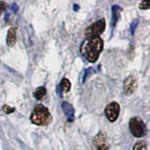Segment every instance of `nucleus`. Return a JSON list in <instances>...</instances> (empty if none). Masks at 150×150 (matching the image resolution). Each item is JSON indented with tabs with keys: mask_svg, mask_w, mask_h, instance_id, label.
I'll list each match as a JSON object with an SVG mask.
<instances>
[{
	"mask_svg": "<svg viewBox=\"0 0 150 150\" xmlns=\"http://www.w3.org/2000/svg\"><path fill=\"white\" fill-rule=\"evenodd\" d=\"M103 50V40L100 37L86 39L80 47V52L90 63H95Z\"/></svg>",
	"mask_w": 150,
	"mask_h": 150,
	"instance_id": "f257e3e1",
	"label": "nucleus"
},
{
	"mask_svg": "<svg viewBox=\"0 0 150 150\" xmlns=\"http://www.w3.org/2000/svg\"><path fill=\"white\" fill-rule=\"evenodd\" d=\"M30 119L32 123L35 125L47 126L51 123L52 116H51L49 110L47 109L44 105L39 104L34 108V110H33Z\"/></svg>",
	"mask_w": 150,
	"mask_h": 150,
	"instance_id": "f03ea898",
	"label": "nucleus"
},
{
	"mask_svg": "<svg viewBox=\"0 0 150 150\" xmlns=\"http://www.w3.org/2000/svg\"><path fill=\"white\" fill-rule=\"evenodd\" d=\"M129 129L130 133L136 138H142L146 134V127L143 119L139 116L132 117L129 120Z\"/></svg>",
	"mask_w": 150,
	"mask_h": 150,
	"instance_id": "7ed1b4c3",
	"label": "nucleus"
},
{
	"mask_svg": "<svg viewBox=\"0 0 150 150\" xmlns=\"http://www.w3.org/2000/svg\"><path fill=\"white\" fill-rule=\"evenodd\" d=\"M106 23L104 19H100L97 22H95L90 26L87 27L86 30V39H90V38L100 37L105 30Z\"/></svg>",
	"mask_w": 150,
	"mask_h": 150,
	"instance_id": "20e7f679",
	"label": "nucleus"
},
{
	"mask_svg": "<svg viewBox=\"0 0 150 150\" xmlns=\"http://www.w3.org/2000/svg\"><path fill=\"white\" fill-rule=\"evenodd\" d=\"M104 112H105L107 119L110 122H115L119 116L120 105L116 101H112L106 106Z\"/></svg>",
	"mask_w": 150,
	"mask_h": 150,
	"instance_id": "39448f33",
	"label": "nucleus"
},
{
	"mask_svg": "<svg viewBox=\"0 0 150 150\" xmlns=\"http://www.w3.org/2000/svg\"><path fill=\"white\" fill-rule=\"evenodd\" d=\"M138 86V82H137V78L135 76H129L124 80L123 83V89L124 92L127 95H131L135 92V90L137 89Z\"/></svg>",
	"mask_w": 150,
	"mask_h": 150,
	"instance_id": "423d86ee",
	"label": "nucleus"
},
{
	"mask_svg": "<svg viewBox=\"0 0 150 150\" xmlns=\"http://www.w3.org/2000/svg\"><path fill=\"white\" fill-rule=\"evenodd\" d=\"M62 109L64 114L67 116V120L69 122H73L74 120V108L70 103L67 101L62 102Z\"/></svg>",
	"mask_w": 150,
	"mask_h": 150,
	"instance_id": "0eeeda50",
	"label": "nucleus"
},
{
	"mask_svg": "<svg viewBox=\"0 0 150 150\" xmlns=\"http://www.w3.org/2000/svg\"><path fill=\"white\" fill-rule=\"evenodd\" d=\"M121 11H122V8L118 5H114V6L112 7V21H111L112 28L115 27L116 23L121 16Z\"/></svg>",
	"mask_w": 150,
	"mask_h": 150,
	"instance_id": "6e6552de",
	"label": "nucleus"
},
{
	"mask_svg": "<svg viewBox=\"0 0 150 150\" xmlns=\"http://www.w3.org/2000/svg\"><path fill=\"white\" fill-rule=\"evenodd\" d=\"M16 43V29L14 27L9 28L7 36V44L9 47L14 46Z\"/></svg>",
	"mask_w": 150,
	"mask_h": 150,
	"instance_id": "1a4fd4ad",
	"label": "nucleus"
},
{
	"mask_svg": "<svg viewBox=\"0 0 150 150\" xmlns=\"http://www.w3.org/2000/svg\"><path fill=\"white\" fill-rule=\"evenodd\" d=\"M104 143H107V135H106L105 132L100 131V133H98L95 136V138H94V141H93V144L97 147L100 144H104Z\"/></svg>",
	"mask_w": 150,
	"mask_h": 150,
	"instance_id": "9d476101",
	"label": "nucleus"
},
{
	"mask_svg": "<svg viewBox=\"0 0 150 150\" xmlns=\"http://www.w3.org/2000/svg\"><path fill=\"white\" fill-rule=\"evenodd\" d=\"M46 96V88L44 86L38 87L34 91V98L38 100H42Z\"/></svg>",
	"mask_w": 150,
	"mask_h": 150,
	"instance_id": "9b49d317",
	"label": "nucleus"
},
{
	"mask_svg": "<svg viewBox=\"0 0 150 150\" xmlns=\"http://www.w3.org/2000/svg\"><path fill=\"white\" fill-rule=\"evenodd\" d=\"M59 87L63 92H69L70 90V87H71V83H70V82L68 79L64 78V79H62V81H61V83L59 84Z\"/></svg>",
	"mask_w": 150,
	"mask_h": 150,
	"instance_id": "f8f14e48",
	"label": "nucleus"
},
{
	"mask_svg": "<svg viewBox=\"0 0 150 150\" xmlns=\"http://www.w3.org/2000/svg\"><path fill=\"white\" fill-rule=\"evenodd\" d=\"M133 150H147V144L144 141H139L133 145Z\"/></svg>",
	"mask_w": 150,
	"mask_h": 150,
	"instance_id": "ddd939ff",
	"label": "nucleus"
},
{
	"mask_svg": "<svg viewBox=\"0 0 150 150\" xmlns=\"http://www.w3.org/2000/svg\"><path fill=\"white\" fill-rule=\"evenodd\" d=\"M96 72V69L95 68H89L87 69L86 71H84V74H83V83H84L86 81V80L91 76V75H93L94 73Z\"/></svg>",
	"mask_w": 150,
	"mask_h": 150,
	"instance_id": "4468645a",
	"label": "nucleus"
},
{
	"mask_svg": "<svg viewBox=\"0 0 150 150\" xmlns=\"http://www.w3.org/2000/svg\"><path fill=\"white\" fill-rule=\"evenodd\" d=\"M139 8L140 9H150V0H142Z\"/></svg>",
	"mask_w": 150,
	"mask_h": 150,
	"instance_id": "2eb2a0df",
	"label": "nucleus"
},
{
	"mask_svg": "<svg viewBox=\"0 0 150 150\" xmlns=\"http://www.w3.org/2000/svg\"><path fill=\"white\" fill-rule=\"evenodd\" d=\"M138 23H139V20H138V19H136V20H134L130 25V33H131V35H132V36L134 35V32H135L136 27H137Z\"/></svg>",
	"mask_w": 150,
	"mask_h": 150,
	"instance_id": "dca6fc26",
	"label": "nucleus"
},
{
	"mask_svg": "<svg viewBox=\"0 0 150 150\" xmlns=\"http://www.w3.org/2000/svg\"><path fill=\"white\" fill-rule=\"evenodd\" d=\"M3 111L6 112V114H11V112H14V108H12V107H11V106H8V105H4L3 106Z\"/></svg>",
	"mask_w": 150,
	"mask_h": 150,
	"instance_id": "f3484780",
	"label": "nucleus"
},
{
	"mask_svg": "<svg viewBox=\"0 0 150 150\" xmlns=\"http://www.w3.org/2000/svg\"><path fill=\"white\" fill-rule=\"evenodd\" d=\"M96 148L98 150H109V145H108L107 143H104V144H100Z\"/></svg>",
	"mask_w": 150,
	"mask_h": 150,
	"instance_id": "a211bd4d",
	"label": "nucleus"
},
{
	"mask_svg": "<svg viewBox=\"0 0 150 150\" xmlns=\"http://www.w3.org/2000/svg\"><path fill=\"white\" fill-rule=\"evenodd\" d=\"M6 8H7V3L5 1H0V15L6 9Z\"/></svg>",
	"mask_w": 150,
	"mask_h": 150,
	"instance_id": "6ab92c4d",
	"label": "nucleus"
}]
</instances>
